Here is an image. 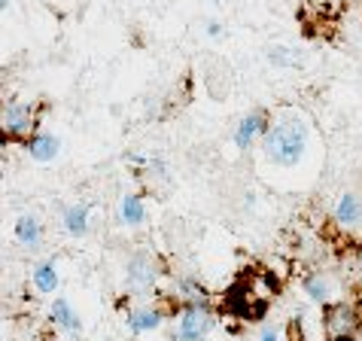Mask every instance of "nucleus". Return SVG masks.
<instances>
[{"label":"nucleus","mask_w":362,"mask_h":341,"mask_svg":"<svg viewBox=\"0 0 362 341\" xmlns=\"http://www.w3.org/2000/svg\"><path fill=\"white\" fill-rule=\"evenodd\" d=\"M62 229L70 238H86L88 229H92V210H88V204H83V202L67 204L62 210Z\"/></svg>","instance_id":"15"},{"label":"nucleus","mask_w":362,"mask_h":341,"mask_svg":"<svg viewBox=\"0 0 362 341\" xmlns=\"http://www.w3.org/2000/svg\"><path fill=\"white\" fill-rule=\"evenodd\" d=\"M332 223H335L338 232L359 238L362 235V192L344 189L335 198V204H332Z\"/></svg>","instance_id":"7"},{"label":"nucleus","mask_w":362,"mask_h":341,"mask_svg":"<svg viewBox=\"0 0 362 341\" xmlns=\"http://www.w3.org/2000/svg\"><path fill=\"white\" fill-rule=\"evenodd\" d=\"M268 128H271V113H268V110H262V107H256V110H250V113H244L235 122L231 140H235V146L240 149V153H247L250 146L262 144V137L268 134Z\"/></svg>","instance_id":"8"},{"label":"nucleus","mask_w":362,"mask_h":341,"mask_svg":"<svg viewBox=\"0 0 362 341\" xmlns=\"http://www.w3.org/2000/svg\"><path fill=\"white\" fill-rule=\"evenodd\" d=\"M31 284H34L37 293H43V296L58 293V287H62V274H58L55 259H43V262H37L31 268Z\"/></svg>","instance_id":"16"},{"label":"nucleus","mask_w":362,"mask_h":341,"mask_svg":"<svg viewBox=\"0 0 362 341\" xmlns=\"http://www.w3.org/2000/svg\"><path fill=\"white\" fill-rule=\"evenodd\" d=\"M262 158L277 170H296L308 162L314 149V122L305 110L289 107L271 119L268 134L262 137Z\"/></svg>","instance_id":"1"},{"label":"nucleus","mask_w":362,"mask_h":341,"mask_svg":"<svg viewBox=\"0 0 362 341\" xmlns=\"http://www.w3.org/2000/svg\"><path fill=\"white\" fill-rule=\"evenodd\" d=\"M49 323H52V329H58V333H64V335L83 333V317L76 314V308L70 305L64 296L52 299V305H49Z\"/></svg>","instance_id":"11"},{"label":"nucleus","mask_w":362,"mask_h":341,"mask_svg":"<svg viewBox=\"0 0 362 341\" xmlns=\"http://www.w3.org/2000/svg\"><path fill=\"white\" fill-rule=\"evenodd\" d=\"M40 125V107L18 101V98H9L4 101V110H0V128H4V140H31L37 134Z\"/></svg>","instance_id":"2"},{"label":"nucleus","mask_w":362,"mask_h":341,"mask_svg":"<svg viewBox=\"0 0 362 341\" xmlns=\"http://www.w3.org/2000/svg\"><path fill=\"white\" fill-rule=\"evenodd\" d=\"M144 170H146L149 180H168V162L162 156H149L144 162Z\"/></svg>","instance_id":"18"},{"label":"nucleus","mask_w":362,"mask_h":341,"mask_svg":"<svg viewBox=\"0 0 362 341\" xmlns=\"http://www.w3.org/2000/svg\"><path fill=\"white\" fill-rule=\"evenodd\" d=\"M37 341H58V335H55V333H43V335H40Z\"/></svg>","instance_id":"21"},{"label":"nucleus","mask_w":362,"mask_h":341,"mask_svg":"<svg viewBox=\"0 0 362 341\" xmlns=\"http://www.w3.org/2000/svg\"><path fill=\"white\" fill-rule=\"evenodd\" d=\"M25 153L34 158L37 165H49L62 156V137L49 134V132H37L31 140L25 144Z\"/></svg>","instance_id":"13"},{"label":"nucleus","mask_w":362,"mask_h":341,"mask_svg":"<svg viewBox=\"0 0 362 341\" xmlns=\"http://www.w3.org/2000/svg\"><path fill=\"white\" fill-rule=\"evenodd\" d=\"M214 308H177L174 311V341H201L214 333Z\"/></svg>","instance_id":"5"},{"label":"nucleus","mask_w":362,"mask_h":341,"mask_svg":"<svg viewBox=\"0 0 362 341\" xmlns=\"http://www.w3.org/2000/svg\"><path fill=\"white\" fill-rule=\"evenodd\" d=\"M362 329V308L356 302H332L323 308V333L326 338H344V335H359Z\"/></svg>","instance_id":"4"},{"label":"nucleus","mask_w":362,"mask_h":341,"mask_svg":"<svg viewBox=\"0 0 362 341\" xmlns=\"http://www.w3.org/2000/svg\"><path fill=\"white\" fill-rule=\"evenodd\" d=\"M204 34L210 37V40H219L226 34V28H223V22H216V18H210V22L204 25Z\"/></svg>","instance_id":"20"},{"label":"nucleus","mask_w":362,"mask_h":341,"mask_svg":"<svg viewBox=\"0 0 362 341\" xmlns=\"http://www.w3.org/2000/svg\"><path fill=\"white\" fill-rule=\"evenodd\" d=\"M332 341H359V335H344V338H332Z\"/></svg>","instance_id":"22"},{"label":"nucleus","mask_w":362,"mask_h":341,"mask_svg":"<svg viewBox=\"0 0 362 341\" xmlns=\"http://www.w3.org/2000/svg\"><path fill=\"white\" fill-rule=\"evenodd\" d=\"M168 320V308L162 305H153V302H144V305H132L125 311V326L132 335H146V333H156L162 329Z\"/></svg>","instance_id":"10"},{"label":"nucleus","mask_w":362,"mask_h":341,"mask_svg":"<svg viewBox=\"0 0 362 341\" xmlns=\"http://www.w3.org/2000/svg\"><path fill=\"white\" fill-rule=\"evenodd\" d=\"M210 4H223V0H210Z\"/></svg>","instance_id":"24"},{"label":"nucleus","mask_w":362,"mask_h":341,"mask_svg":"<svg viewBox=\"0 0 362 341\" xmlns=\"http://www.w3.org/2000/svg\"><path fill=\"white\" fill-rule=\"evenodd\" d=\"M13 238L18 247L25 250H40L43 244V223H40L37 214H18L13 223Z\"/></svg>","instance_id":"12"},{"label":"nucleus","mask_w":362,"mask_h":341,"mask_svg":"<svg viewBox=\"0 0 362 341\" xmlns=\"http://www.w3.org/2000/svg\"><path fill=\"white\" fill-rule=\"evenodd\" d=\"M256 341H286V335H284V329H277V326H262V333H259Z\"/></svg>","instance_id":"19"},{"label":"nucleus","mask_w":362,"mask_h":341,"mask_svg":"<svg viewBox=\"0 0 362 341\" xmlns=\"http://www.w3.org/2000/svg\"><path fill=\"white\" fill-rule=\"evenodd\" d=\"M162 274H165L162 259L156 253H146V250H137L125 262V287L132 289L134 296H149L158 287Z\"/></svg>","instance_id":"3"},{"label":"nucleus","mask_w":362,"mask_h":341,"mask_svg":"<svg viewBox=\"0 0 362 341\" xmlns=\"http://www.w3.org/2000/svg\"><path fill=\"white\" fill-rule=\"evenodd\" d=\"M301 289L314 305L326 308L332 302H341V284L338 277L329 272V268H317V272H308L301 277Z\"/></svg>","instance_id":"9"},{"label":"nucleus","mask_w":362,"mask_h":341,"mask_svg":"<svg viewBox=\"0 0 362 341\" xmlns=\"http://www.w3.org/2000/svg\"><path fill=\"white\" fill-rule=\"evenodd\" d=\"M119 223L125 229H140L146 223V198L144 192H125L119 198V210H116Z\"/></svg>","instance_id":"14"},{"label":"nucleus","mask_w":362,"mask_h":341,"mask_svg":"<svg viewBox=\"0 0 362 341\" xmlns=\"http://www.w3.org/2000/svg\"><path fill=\"white\" fill-rule=\"evenodd\" d=\"M9 6H13V0H0V9H4V13H6Z\"/></svg>","instance_id":"23"},{"label":"nucleus","mask_w":362,"mask_h":341,"mask_svg":"<svg viewBox=\"0 0 362 341\" xmlns=\"http://www.w3.org/2000/svg\"><path fill=\"white\" fill-rule=\"evenodd\" d=\"M265 58H268V64H274L280 70H293L301 64V52L293 46H271L265 52Z\"/></svg>","instance_id":"17"},{"label":"nucleus","mask_w":362,"mask_h":341,"mask_svg":"<svg viewBox=\"0 0 362 341\" xmlns=\"http://www.w3.org/2000/svg\"><path fill=\"white\" fill-rule=\"evenodd\" d=\"M168 299L177 308H214V296L195 274H174L168 284Z\"/></svg>","instance_id":"6"}]
</instances>
